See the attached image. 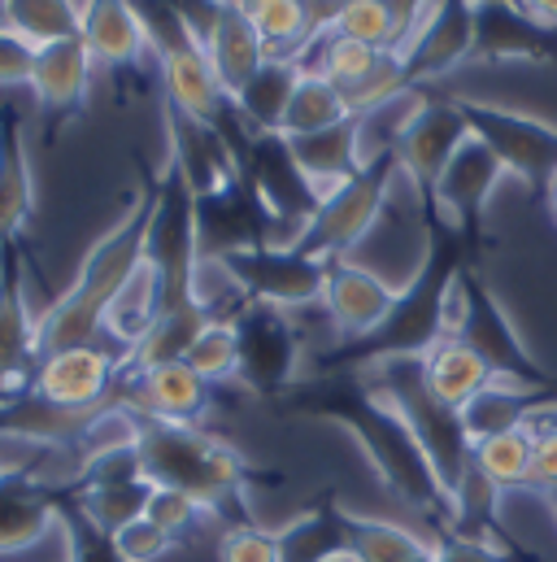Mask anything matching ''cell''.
Listing matches in <instances>:
<instances>
[{
    "label": "cell",
    "mask_w": 557,
    "mask_h": 562,
    "mask_svg": "<svg viewBox=\"0 0 557 562\" xmlns=\"http://www.w3.org/2000/svg\"><path fill=\"white\" fill-rule=\"evenodd\" d=\"M283 406L292 415H309V419L336 423L344 427L357 449L371 458L379 484L410 506L414 515L431 519L440 528V537L453 532V502L440 488L422 445L414 440V431L406 427V419L362 384L357 371H314L309 380H296L283 393Z\"/></svg>",
    "instance_id": "6da1fadb"
},
{
    "label": "cell",
    "mask_w": 557,
    "mask_h": 562,
    "mask_svg": "<svg viewBox=\"0 0 557 562\" xmlns=\"http://www.w3.org/2000/svg\"><path fill=\"white\" fill-rule=\"evenodd\" d=\"M475 254L479 249L466 236L427 218L418 267L406 280V288H397L393 314L371 336L331 345L318 358V371H362V367L384 362V358H422L444 336V305H448L453 280L462 276V267L475 262Z\"/></svg>",
    "instance_id": "7a4b0ae2"
},
{
    "label": "cell",
    "mask_w": 557,
    "mask_h": 562,
    "mask_svg": "<svg viewBox=\"0 0 557 562\" xmlns=\"http://www.w3.org/2000/svg\"><path fill=\"white\" fill-rule=\"evenodd\" d=\"M152 192H157V175L144 170L123 218L88 249L75 283L39 314V358H48L57 349H70V345H96V336L105 331L110 305L123 296V288L136 280V271L144 267Z\"/></svg>",
    "instance_id": "3957f363"
},
{
    "label": "cell",
    "mask_w": 557,
    "mask_h": 562,
    "mask_svg": "<svg viewBox=\"0 0 557 562\" xmlns=\"http://www.w3.org/2000/svg\"><path fill=\"white\" fill-rule=\"evenodd\" d=\"M139 467L152 488H174L201 502L209 515L245 506L249 462L218 436L196 423H148L139 419Z\"/></svg>",
    "instance_id": "277c9868"
},
{
    "label": "cell",
    "mask_w": 557,
    "mask_h": 562,
    "mask_svg": "<svg viewBox=\"0 0 557 562\" xmlns=\"http://www.w3.org/2000/svg\"><path fill=\"white\" fill-rule=\"evenodd\" d=\"M362 384L371 393H379L401 419L414 431V440L422 445L440 488L453 493L462 488L466 471H470V436H466V423L462 411H453L448 402H440L427 380H422V358H384V362H371L357 371Z\"/></svg>",
    "instance_id": "5b68a950"
},
{
    "label": "cell",
    "mask_w": 557,
    "mask_h": 562,
    "mask_svg": "<svg viewBox=\"0 0 557 562\" xmlns=\"http://www.w3.org/2000/svg\"><path fill=\"white\" fill-rule=\"evenodd\" d=\"M440 340H462L470 345L497 375V384H514L527 393H557V380L532 358L527 340L519 336L514 318L497 301V292L479 276V267H462L453 280L448 305H444V336Z\"/></svg>",
    "instance_id": "8992f818"
},
{
    "label": "cell",
    "mask_w": 557,
    "mask_h": 562,
    "mask_svg": "<svg viewBox=\"0 0 557 562\" xmlns=\"http://www.w3.org/2000/svg\"><path fill=\"white\" fill-rule=\"evenodd\" d=\"M397 183H401L397 153L366 161L349 183H340L331 196H322L318 214L309 218V227L296 236L292 249L305 254V258H314V262H327V267L331 262H344L375 232V223L384 218Z\"/></svg>",
    "instance_id": "52a82bcc"
},
{
    "label": "cell",
    "mask_w": 557,
    "mask_h": 562,
    "mask_svg": "<svg viewBox=\"0 0 557 562\" xmlns=\"http://www.w3.org/2000/svg\"><path fill=\"white\" fill-rule=\"evenodd\" d=\"M144 262H148V271L157 280V314L192 305V280H196V267H201L196 196H192V188L170 166L157 175Z\"/></svg>",
    "instance_id": "ba28073f"
},
{
    "label": "cell",
    "mask_w": 557,
    "mask_h": 562,
    "mask_svg": "<svg viewBox=\"0 0 557 562\" xmlns=\"http://www.w3.org/2000/svg\"><path fill=\"white\" fill-rule=\"evenodd\" d=\"M470 136L484 140L497 161L505 166L510 179L527 183V188H541L557 175V127L545 119H532V114H519V110H505V105H492V101H470V97H453Z\"/></svg>",
    "instance_id": "9c48e42d"
},
{
    "label": "cell",
    "mask_w": 557,
    "mask_h": 562,
    "mask_svg": "<svg viewBox=\"0 0 557 562\" xmlns=\"http://www.w3.org/2000/svg\"><path fill=\"white\" fill-rule=\"evenodd\" d=\"M240 175L253 183V192L262 196V205L271 210L278 223L283 249L296 245V236L309 227V218L322 205V192L309 183V175L296 166L292 144L283 132H258L240 153Z\"/></svg>",
    "instance_id": "30bf717a"
},
{
    "label": "cell",
    "mask_w": 557,
    "mask_h": 562,
    "mask_svg": "<svg viewBox=\"0 0 557 562\" xmlns=\"http://www.w3.org/2000/svg\"><path fill=\"white\" fill-rule=\"evenodd\" d=\"M231 323L240 340V384L262 397H283L300 380V331L292 314L249 301Z\"/></svg>",
    "instance_id": "8fae6325"
},
{
    "label": "cell",
    "mask_w": 557,
    "mask_h": 562,
    "mask_svg": "<svg viewBox=\"0 0 557 562\" xmlns=\"http://www.w3.org/2000/svg\"><path fill=\"white\" fill-rule=\"evenodd\" d=\"M501 179H510V175L497 161V153L470 136L444 166V175L427 201V218L453 227L457 236H466L479 249L484 245V214H488V201L501 188Z\"/></svg>",
    "instance_id": "7c38bea8"
},
{
    "label": "cell",
    "mask_w": 557,
    "mask_h": 562,
    "mask_svg": "<svg viewBox=\"0 0 557 562\" xmlns=\"http://www.w3.org/2000/svg\"><path fill=\"white\" fill-rule=\"evenodd\" d=\"M475 48V0H422L397 57L414 88H431L470 61Z\"/></svg>",
    "instance_id": "4fadbf2b"
},
{
    "label": "cell",
    "mask_w": 557,
    "mask_h": 562,
    "mask_svg": "<svg viewBox=\"0 0 557 562\" xmlns=\"http://www.w3.org/2000/svg\"><path fill=\"white\" fill-rule=\"evenodd\" d=\"M223 271L236 280L245 292V301L258 305H275V310H305L322 301V283H327V262H314L296 249H245V254H227L218 258Z\"/></svg>",
    "instance_id": "5bb4252c"
},
{
    "label": "cell",
    "mask_w": 557,
    "mask_h": 562,
    "mask_svg": "<svg viewBox=\"0 0 557 562\" xmlns=\"http://www.w3.org/2000/svg\"><path fill=\"white\" fill-rule=\"evenodd\" d=\"M196 240H201V258H227V254L271 249V245L283 249L278 223L245 175L227 192L196 201Z\"/></svg>",
    "instance_id": "9a60e30c"
},
{
    "label": "cell",
    "mask_w": 557,
    "mask_h": 562,
    "mask_svg": "<svg viewBox=\"0 0 557 562\" xmlns=\"http://www.w3.org/2000/svg\"><path fill=\"white\" fill-rule=\"evenodd\" d=\"M123 367L101 345H70L35 362L31 389L66 411H105L118 393Z\"/></svg>",
    "instance_id": "2e32d148"
},
{
    "label": "cell",
    "mask_w": 557,
    "mask_h": 562,
    "mask_svg": "<svg viewBox=\"0 0 557 562\" xmlns=\"http://www.w3.org/2000/svg\"><path fill=\"white\" fill-rule=\"evenodd\" d=\"M166 140H170V170L192 188L196 201L218 196L240 179V153L231 148V140L218 127L179 114L174 105H166Z\"/></svg>",
    "instance_id": "e0dca14e"
},
{
    "label": "cell",
    "mask_w": 557,
    "mask_h": 562,
    "mask_svg": "<svg viewBox=\"0 0 557 562\" xmlns=\"http://www.w3.org/2000/svg\"><path fill=\"white\" fill-rule=\"evenodd\" d=\"M61 532V484L39 471H0V559L35 550Z\"/></svg>",
    "instance_id": "ac0fdd59"
},
{
    "label": "cell",
    "mask_w": 557,
    "mask_h": 562,
    "mask_svg": "<svg viewBox=\"0 0 557 562\" xmlns=\"http://www.w3.org/2000/svg\"><path fill=\"white\" fill-rule=\"evenodd\" d=\"M327 310V323L336 327V345L344 340H362L371 336L397 305V288L384 280L379 271L371 267H357V262H331L327 267V283H322V301Z\"/></svg>",
    "instance_id": "d6986e66"
},
{
    "label": "cell",
    "mask_w": 557,
    "mask_h": 562,
    "mask_svg": "<svg viewBox=\"0 0 557 562\" xmlns=\"http://www.w3.org/2000/svg\"><path fill=\"white\" fill-rule=\"evenodd\" d=\"M466 140H470V127H466L457 101L431 92L427 110L414 119V127L406 132V140L397 144V161H401L406 179L414 183V192L422 196V210H427V201H431L444 166L453 161V153Z\"/></svg>",
    "instance_id": "ffe728a7"
},
{
    "label": "cell",
    "mask_w": 557,
    "mask_h": 562,
    "mask_svg": "<svg viewBox=\"0 0 557 562\" xmlns=\"http://www.w3.org/2000/svg\"><path fill=\"white\" fill-rule=\"evenodd\" d=\"M114 402L148 423H201V415L209 411V384L187 362H170L139 375H123Z\"/></svg>",
    "instance_id": "44dd1931"
},
{
    "label": "cell",
    "mask_w": 557,
    "mask_h": 562,
    "mask_svg": "<svg viewBox=\"0 0 557 562\" xmlns=\"http://www.w3.org/2000/svg\"><path fill=\"white\" fill-rule=\"evenodd\" d=\"M39 362V318L22 292L18 245H0V393L26 389Z\"/></svg>",
    "instance_id": "7402d4cb"
},
{
    "label": "cell",
    "mask_w": 557,
    "mask_h": 562,
    "mask_svg": "<svg viewBox=\"0 0 557 562\" xmlns=\"http://www.w3.org/2000/svg\"><path fill=\"white\" fill-rule=\"evenodd\" d=\"M557 31L541 26L519 0H475L470 61H554Z\"/></svg>",
    "instance_id": "603a6c76"
},
{
    "label": "cell",
    "mask_w": 557,
    "mask_h": 562,
    "mask_svg": "<svg viewBox=\"0 0 557 562\" xmlns=\"http://www.w3.org/2000/svg\"><path fill=\"white\" fill-rule=\"evenodd\" d=\"M92 53L83 44V35L75 40H57L35 48V70H31V97L48 119H75L88 101L92 88Z\"/></svg>",
    "instance_id": "cb8c5ba5"
},
{
    "label": "cell",
    "mask_w": 557,
    "mask_h": 562,
    "mask_svg": "<svg viewBox=\"0 0 557 562\" xmlns=\"http://www.w3.org/2000/svg\"><path fill=\"white\" fill-rule=\"evenodd\" d=\"M35 214V170L13 105H0V245H18Z\"/></svg>",
    "instance_id": "d4e9b609"
},
{
    "label": "cell",
    "mask_w": 557,
    "mask_h": 562,
    "mask_svg": "<svg viewBox=\"0 0 557 562\" xmlns=\"http://www.w3.org/2000/svg\"><path fill=\"white\" fill-rule=\"evenodd\" d=\"M205 44V57H209V66H214V75H218V83H223V92L236 101L240 97V88L266 66V44H262V35L253 31V22H249V13L240 9V4H231L227 0V9L218 13V22L209 26V35L201 40Z\"/></svg>",
    "instance_id": "484cf974"
},
{
    "label": "cell",
    "mask_w": 557,
    "mask_h": 562,
    "mask_svg": "<svg viewBox=\"0 0 557 562\" xmlns=\"http://www.w3.org/2000/svg\"><path fill=\"white\" fill-rule=\"evenodd\" d=\"M79 35H83L92 61H101V66L136 70V66H144V57H152L136 9L127 0H83V31Z\"/></svg>",
    "instance_id": "4316f807"
},
{
    "label": "cell",
    "mask_w": 557,
    "mask_h": 562,
    "mask_svg": "<svg viewBox=\"0 0 557 562\" xmlns=\"http://www.w3.org/2000/svg\"><path fill=\"white\" fill-rule=\"evenodd\" d=\"M296 166L309 175V183L331 196L340 183H349L366 161H362V136H357V119H344L327 132H309V136H287Z\"/></svg>",
    "instance_id": "83f0119b"
},
{
    "label": "cell",
    "mask_w": 557,
    "mask_h": 562,
    "mask_svg": "<svg viewBox=\"0 0 557 562\" xmlns=\"http://www.w3.org/2000/svg\"><path fill=\"white\" fill-rule=\"evenodd\" d=\"M340 524L344 546L357 562H440V546L397 519H375L340 506Z\"/></svg>",
    "instance_id": "f1b7e54d"
},
{
    "label": "cell",
    "mask_w": 557,
    "mask_h": 562,
    "mask_svg": "<svg viewBox=\"0 0 557 562\" xmlns=\"http://www.w3.org/2000/svg\"><path fill=\"white\" fill-rule=\"evenodd\" d=\"M205 323H209V314H205L196 301H192V305H179V310H161V314L148 323V331L118 358L123 375H139V371H152V367L183 362L187 349H192V340L205 331Z\"/></svg>",
    "instance_id": "f546056e"
},
{
    "label": "cell",
    "mask_w": 557,
    "mask_h": 562,
    "mask_svg": "<svg viewBox=\"0 0 557 562\" xmlns=\"http://www.w3.org/2000/svg\"><path fill=\"white\" fill-rule=\"evenodd\" d=\"M422 380L427 389L448 402L453 411H462L470 397H479L488 384H497L492 367L462 340H435L427 353H422Z\"/></svg>",
    "instance_id": "4dcf8cb0"
},
{
    "label": "cell",
    "mask_w": 557,
    "mask_h": 562,
    "mask_svg": "<svg viewBox=\"0 0 557 562\" xmlns=\"http://www.w3.org/2000/svg\"><path fill=\"white\" fill-rule=\"evenodd\" d=\"M61 497L75 502L96 528H105L114 537L127 524H136L139 515H148L152 484H148V475H139V480H101V484H66Z\"/></svg>",
    "instance_id": "1f68e13d"
},
{
    "label": "cell",
    "mask_w": 557,
    "mask_h": 562,
    "mask_svg": "<svg viewBox=\"0 0 557 562\" xmlns=\"http://www.w3.org/2000/svg\"><path fill=\"white\" fill-rule=\"evenodd\" d=\"M296 83H300V61H292V57H266V66L240 88V97L231 105H236V114L245 119V127L253 136L258 132H278Z\"/></svg>",
    "instance_id": "d6a6232c"
},
{
    "label": "cell",
    "mask_w": 557,
    "mask_h": 562,
    "mask_svg": "<svg viewBox=\"0 0 557 562\" xmlns=\"http://www.w3.org/2000/svg\"><path fill=\"white\" fill-rule=\"evenodd\" d=\"M549 397L554 393H527V389H514V384H488L479 397H470L462 406L470 449H475V440H488V436H501V431H514V427H532L536 411Z\"/></svg>",
    "instance_id": "836d02e7"
},
{
    "label": "cell",
    "mask_w": 557,
    "mask_h": 562,
    "mask_svg": "<svg viewBox=\"0 0 557 562\" xmlns=\"http://www.w3.org/2000/svg\"><path fill=\"white\" fill-rule=\"evenodd\" d=\"M253 22V31L262 35L271 57H300L305 44L318 35V13L314 0H245L240 4Z\"/></svg>",
    "instance_id": "e575fe53"
},
{
    "label": "cell",
    "mask_w": 557,
    "mask_h": 562,
    "mask_svg": "<svg viewBox=\"0 0 557 562\" xmlns=\"http://www.w3.org/2000/svg\"><path fill=\"white\" fill-rule=\"evenodd\" d=\"M532 449H536V431H532V427H514V431L475 440L470 462H475V471L505 497V493L532 488Z\"/></svg>",
    "instance_id": "d590c367"
},
{
    "label": "cell",
    "mask_w": 557,
    "mask_h": 562,
    "mask_svg": "<svg viewBox=\"0 0 557 562\" xmlns=\"http://www.w3.org/2000/svg\"><path fill=\"white\" fill-rule=\"evenodd\" d=\"M322 31L349 35V40L384 48V53H397V44L406 35V18H401L397 0H340Z\"/></svg>",
    "instance_id": "8d00e7d4"
},
{
    "label": "cell",
    "mask_w": 557,
    "mask_h": 562,
    "mask_svg": "<svg viewBox=\"0 0 557 562\" xmlns=\"http://www.w3.org/2000/svg\"><path fill=\"white\" fill-rule=\"evenodd\" d=\"M344 119H353L344 92L331 79H322L314 70H300V83H296V92L287 101V114H283L278 132L283 136H309V132H327V127H336Z\"/></svg>",
    "instance_id": "74e56055"
},
{
    "label": "cell",
    "mask_w": 557,
    "mask_h": 562,
    "mask_svg": "<svg viewBox=\"0 0 557 562\" xmlns=\"http://www.w3.org/2000/svg\"><path fill=\"white\" fill-rule=\"evenodd\" d=\"M278 541H283V562H327L331 554H344L349 550L336 502L309 506L300 519H292L287 528H278Z\"/></svg>",
    "instance_id": "f35d334b"
},
{
    "label": "cell",
    "mask_w": 557,
    "mask_h": 562,
    "mask_svg": "<svg viewBox=\"0 0 557 562\" xmlns=\"http://www.w3.org/2000/svg\"><path fill=\"white\" fill-rule=\"evenodd\" d=\"M9 31L44 48L83 31V0H9Z\"/></svg>",
    "instance_id": "ab89813d"
},
{
    "label": "cell",
    "mask_w": 557,
    "mask_h": 562,
    "mask_svg": "<svg viewBox=\"0 0 557 562\" xmlns=\"http://www.w3.org/2000/svg\"><path fill=\"white\" fill-rule=\"evenodd\" d=\"M205 384H223V380H240V340H236V323L231 318H209L205 331L192 340L187 358H183Z\"/></svg>",
    "instance_id": "60d3db41"
},
{
    "label": "cell",
    "mask_w": 557,
    "mask_h": 562,
    "mask_svg": "<svg viewBox=\"0 0 557 562\" xmlns=\"http://www.w3.org/2000/svg\"><path fill=\"white\" fill-rule=\"evenodd\" d=\"M61 537H66V550H70V562H127L118 541L96 528L75 502L61 497Z\"/></svg>",
    "instance_id": "b9f144b4"
},
{
    "label": "cell",
    "mask_w": 557,
    "mask_h": 562,
    "mask_svg": "<svg viewBox=\"0 0 557 562\" xmlns=\"http://www.w3.org/2000/svg\"><path fill=\"white\" fill-rule=\"evenodd\" d=\"M218 562H283V541L275 528L236 524L218 541Z\"/></svg>",
    "instance_id": "7bdbcfd3"
},
{
    "label": "cell",
    "mask_w": 557,
    "mask_h": 562,
    "mask_svg": "<svg viewBox=\"0 0 557 562\" xmlns=\"http://www.w3.org/2000/svg\"><path fill=\"white\" fill-rule=\"evenodd\" d=\"M205 515H209V510H205L201 502H192L187 493H174V488H152L148 519H152L157 528H166L174 541H179L183 532H192V528H196Z\"/></svg>",
    "instance_id": "ee69618b"
},
{
    "label": "cell",
    "mask_w": 557,
    "mask_h": 562,
    "mask_svg": "<svg viewBox=\"0 0 557 562\" xmlns=\"http://www.w3.org/2000/svg\"><path fill=\"white\" fill-rule=\"evenodd\" d=\"M114 541H118V550H123L127 562H157L174 550V537L166 528H157L148 515H139L136 524H127L123 532H114Z\"/></svg>",
    "instance_id": "f6af8a7d"
},
{
    "label": "cell",
    "mask_w": 557,
    "mask_h": 562,
    "mask_svg": "<svg viewBox=\"0 0 557 562\" xmlns=\"http://www.w3.org/2000/svg\"><path fill=\"white\" fill-rule=\"evenodd\" d=\"M35 70V44L13 35L9 26L0 31V88H26Z\"/></svg>",
    "instance_id": "bcb514c9"
},
{
    "label": "cell",
    "mask_w": 557,
    "mask_h": 562,
    "mask_svg": "<svg viewBox=\"0 0 557 562\" xmlns=\"http://www.w3.org/2000/svg\"><path fill=\"white\" fill-rule=\"evenodd\" d=\"M435 546H440V562H527V559H519V554H505V550L488 546V541H470V537H457V532L440 537Z\"/></svg>",
    "instance_id": "7dc6e473"
},
{
    "label": "cell",
    "mask_w": 557,
    "mask_h": 562,
    "mask_svg": "<svg viewBox=\"0 0 557 562\" xmlns=\"http://www.w3.org/2000/svg\"><path fill=\"white\" fill-rule=\"evenodd\" d=\"M536 449H532V488L549 493L557 488V427H532Z\"/></svg>",
    "instance_id": "c3c4849f"
},
{
    "label": "cell",
    "mask_w": 557,
    "mask_h": 562,
    "mask_svg": "<svg viewBox=\"0 0 557 562\" xmlns=\"http://www.w3.org/2000/svg\"><path fill=\"white\" fill-rule=\"evenodd\" d=\"M170 9L196 31V40H205L209 35V26L218 22V13L227 9V0H170Z\"/></svg>",
    "instance_id": "681fc988"
},
{
    "label": "cell",
    "mask_w": 557,
    "mask_h": 562,
    "mask_svg": "<svg viewBox=\"0 0 557 562\" xmlns=\"http://www.w3.org/2000/svg\"><path fill=\"white\" fill-rule=\"evenodd\" d=\"M541 26H549V31H557V0H519Z\"/></svg>",
    "instance_id": "f907efd6"
},
{
    "label": "cell",
    "mask_w": 557,
    "mask_h": 562,
    "mask_svg": "<svg viewBox=\"0 0 557 562\" xmlns=\"http://www.w3.org/2000/svg\"><path fill=\"white\" fill-rule=\"evenodd\" d=\"M532 427H557V397H549V402H545V406L536 411Z\"/></svg>",
    "instance_id": "816d5d0a"
},
{
    "label": "cell",
    "mask_w": 557,
    "mask_h": 562,
    "mask_svg": "<svg viewBox=\"0 0 557 562\" xmlns=\"http://www.w3.org/2000/svg\"><path fill=\"white\" fill-rule=\"evenodd\" d=\"M545 210H549V218L557 223V175L545 183Z\"/></svg>",
    "instance_id": "f5cc1de1"
},
{
    "label": "cell",
    "mask_w": 557,
    "mask_h": 562,
    "mask_svg": "<svg viewBox=\"0 0 557 562\" xmlns=\"http://www.w3.org/2000/svg\"><path fill=\"white\" fill-rule=\"evenodd\" d=\"M9 26V0H0V31Z\"/></svg>",
    "instance_id": "db71d44e"
},
{
    "label": "cell",
    "mask_w": 557,
    "mask_h": 562,
    "mask_svg": "<svg viewBox=\"0 0 557 562\" xmlns=\"http://www.w3.org/2000/svg\"><path fill=\"white\" fill-rule=\"evenodd\" d=\"M545 502H549V510L557 515V488H549V493H545Z\"/></svg>",
    "instance_id": "11a10c76"
},
{
    "label": "cell",
    "mask_w": 557,
    "mask_h": 562,
    "mask_svg": "<svg viewBox=\"0 0 557 562\" xmlns=\"http://www.w3.org/2000/svg\"><path fill=\"white\" fill-rule=\"evenodd\" d=\"M327 562H357V559H353V554L344 550V554H331V559H327Z\"/></svg>",
    "instance_id": "9f6ffc18"
},
{
    "label": "cell",
    "mask_w": 557,
    "mask_h": 562,
    "mask_svg": "<svg viewBox=\"0 0 557 562\" xmlns=\"http://www.w3.org/2000/svg\"><path fill=\"white\" fill-rule=\"evenodd\" d=\"M231 4H245V0H231Z\"/></svg>",
    "instance_id": "6f0895ef"
},
{
    "label": "cell",
    "mask_w": 557,
    "mask_h": 562,
    "mask_svg": "<svg viewBox=\"0 0 557 562\" xmlns=\"http://www.w3.org/2000/svg\"><path fill=\"white\" fill-rule=\"evenodd\" d=\"M0 471H4V467H0Z\"/></svg>",
    "instance_id": "680465c9"
}]
</instances>
